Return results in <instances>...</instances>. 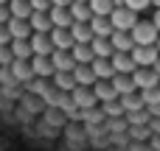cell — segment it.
I'll return each instance as SVG.
<instances>
[{
  "mask_svg": "<svg viewBox=\"0 0 160 151\" xmlns=\"http://www.w3.org/2000/svg\"><path fill=\"white\" fill-rule=\"evenodd\" d=\"M132 34V39H135V45H158V39H160V31L155 28V22L152 20H138V25L129 31Z\"/></svg>",
  "mask_w": 160,
  "mask_h": 151,
  "instance_id": "obj_1",
  "label": "cell"
},
{
  "mask_svg": "<svg viewBox=\"0 0 160 151\" xmlns=\"http://www.w3.org/2000/svg\"><path fill=\"white\" fill-rule=\"evenodd\" d=\"M70 101H73L76 112H93V109H98V98L93 95L90 87H76L70 92Z\"/></svg>",
  "mask_w": 160,
  "mask_h": 151,
  "instance_id": "obj_2",
  "label": "cell"
},
{
  "mask_svg": "<svg viewBox=\"0 0 160 151\" xmlns=\"http://www.w3.org/2000/svg\"><path fill=\"white\" fill-rule=\"evenodd\" d=\"M110 22H112L115 31H132V28L138 25V14L129 11L127 6H121V8H115V11L110 14Z\"/></svg>",
  "mask_w": 160,
  "mask_h": 151,
  "instance_id": "obj_3",
  "label": "cell"
},
{
  "mask_svg": "<svg viewBox=\"0 0 160 151\" xmlns=\"http://www.w3.org/2000/svg\"><path fill=\"white\" fill-rule=\"evenodd\" d=\"M129 56L135 59V64H138V67H155V62L160 59V53H158V48H155V45H146V48H143V45H135Z\"/></svg>",
  "mask_w": 160,
  "mask_h": 151,
  "instance_id": "obj_4",
  "label": "cell"
},
{
  "mask_svg": "<svg viewBox=\"0 0 160 151\" xmlns=\"http://www.w3.org/2000/svg\"><path fill=\"white\" fill-rule=\"evenodd\" d=\"M132 81H135V87L143 92V90H155L160 87V76L152 70V67H138L135 73H132Z\"/></svg>",
  "mask_w": 160,
  "mask_h": 151,
  "instance_id": "obj_5",
  "label": "cell"
},
{
  "mask_svg": "<svg viewBox=\"0 0 160 151\" xmlns=\"http://www.w3.org/2000/svg\"><path fill=\"white\" fill-rule=\"evenodd\" d=\"M31 73L34 78H42V81H51L53 78V64H51V56H31Z\"/></svg>",
  "mask_w": 160,
  "mask_h": 151,
  "instance_id": "obj_6",
  "label": "cell"
},
{
  "mask_svg": "<svg viewBox=\"0 0 160 151\" xmlns=\"http://www.w3.org/2000/svg\"><path fill=\"white\" fill-rule=\"evenodd\" d=\"M51 64H53V73H73V67H76L70 50H53L51 53Z\"/></svg>",
  "mask_w": 160,
  "mask_h": 151,
  "instance_id": "obj_7",
  "label": "cell"
},
{
  "mask_svg": "<svg viewBox=\"0 0 160 151\" xmlns=\"http://www.w3.org/2000/svg\"><path fill=\"white\" fill-rule=\"evenodd\" d=\"M112 70L118 73V76H132L135 70H138V64H135V59L129 56V53H112Z\"/></svg>",
  "mask_w": 160,
  "mask_h": 151,
  "instance_id": "obj_8",
  "label": "cell"
},
{
  "mask_svg": "<svg viewBox=\"0 0 160 151\" xmlns=\"http://www.w3.org/2000/svg\"><path fill=\"white\" fill-rule=\"evenodd\" d=\"M51 45H53V50H70L76 45L70 36V28H51Z\"/></svg>",
  "mask_w": 160,
  "mask_h": 151,
  "instance_id": "obj_9",
  "label": "cell"
},
{
  "mask_svg": "<svg viewBox=\"0 0 160 151\" xmlns=\"http://www.w3.org/2000/svg\"><path fill=\"white\" fill-rule=\"evenodd\" d=\"M8 70H11V76L17 78L20 90H22L25 84H31V81H34V73H31V64H28V62H20V59H14Z\"/></svg>",
  "mask_w": 160,
  "mask_h": 151,
  "instance_id": "obj_10",
  "label": "cell"
},
{
  "mask_svg": "<svg viewBox=\"0 0 160 151\" xmlns=\"http://www.w3.org/2000/svg\"><path fill=\"white\" fill-rule=\"evenodd\" d=\"M110 42H112V50L115 53H132V48H135V39H132L129 31H115L110 36Z\"/></svg>",
  "mask_w": 160,
  "mask_h": 151,
  "instance_id": "obj_11",
  "label": "cell"
},
{
  "mask_svg": "<svg viewBox=\"0 0 160 151\" xmlns=\"http://www.w3.org/2000/svg\"><path fill=\"white\" fill-rule=\"evenodd\" d=\"M31 50L34 56H51L53 53V45H51V34H31Z\"/></svg>",
  "mask_w": 160,
  "mask_h": 151,
  "instance_id": "obj_12",
  "label": "cell"
},
{
  "mask_svg": "<svg viewBox=\"0 0 160 151\" xmlns=\"http://www.w3.org/2000/svg\"><path fill=\"white\" fill-rule=\"evenodd\" d=\"M73 78H76V87H90V90H93L96 81H98V78L93 76V67H90V64H76V67H73Z\"/></svg>",
  "mask_w": 160,
  "mask_h": 151,
  "instance_id": "obj_13",
  "label": "cell"
},
{
  "mask_svg": "<svg viewBox=\"0 0 160 151\" xmlns=\"http://www.w3.org/2000/svg\"><path fill=\"white\" fill-rule=\"evenodd\" d=\"M93 95L98 98V104H112V101H118V92H115L112 81H96Z\"/></svg>",
  "mask_w": 160,
  "mask_h": 151,
  "instance_id": "obj_14",
  "label": "cell"
},
{
  "mask_svg": "<svg viewBox=\"0 0 160 151\" xmlns=\"http://www.w3.org/2000/svg\"><path fill=\"white\" fill-rule=\"evenodd\" d=\"M28 25H31V31L34 34H51V14L48 11H34L31 14V20H28Z\"/></svg>",
  "mask_w": 160,
  "mask_h": 151,
  "instance_id": "obj_15",
  "label": "cell"
},
{
  "mask_svg": "<svg viewBox=\"0 0 160 151\" xmlns=\"http://www.w3.org/2000/svg\"><path fill=\"white\" fill-rule=\"evenodd\" d=\"M90 28H93V36H98V39H110V36L115 34L110 17H93V20H90Z\"/></svg>",
  "mask_w": 160,
  "mask_h": 151,
  "instance_id": "obj_16",
  "label": "cell"
},
{
  "mask_svg": "<svg viewBox=\"0 0 160 151\" xmlns=\"http://www.w3.org/2000/svg\"><path fill=\"white\" fill-rule=\"evenodd\" d=\"M70 36H73L76 45H90V42H93V28H90V22H73V25H70Z\"/></svg>",
  "mask_w": 160,
  "mask_h": 151,
  "instance_id": "obj_17",
  "label": "cell"
},
{
  "mask_svg": "<svg viewBox=\"0 0 160 151\" xmlns=\"http://www.w3.org/2000/svg\"><path fill=\"white\" fill-rule=\"evenodd\" d=\"M93 76L98 78V81H112V76H115V70H112V62L110 59H93Z\"/></svg>",
  "mask_w": 160,
  "mask_h": 151,
  "instance_id": "obj_18",
  "label": "cell"
},
{
  "mask_svg": "<svg viewBox=\"0 0 160 151\" xmlns=\"http://www.w3.org/2000/svg\"><path fill=\"white\" fill-rule=\"evenodd\" d=\"M48 14H51V25H53V28H70V25H73L70 6H65V8H51Z\"/></svg>",
  "mask_w": 160,
  "mask_h": 151,
  "instance_id": "obj_19",
  "label": "cell"
},
{
  "mask_svg": "<svg viewBox=\"0 0 160 151\" xmlns=\"http://www.w3.org/2000/svg\"><path fill=\"white\" fill-rule=\"evenodd\" d=\"M6 25H8L11 39H31V34H34V31H31V25H28L25 20H14V17H11Z\"/></svg>",
  "mask_w": 160,
  "mask_h": 151,
  "instance_id": "obj_20",
  "label": "cell"
},
{
  "mask_svg": "<svg viewBox=\"0 0 160 151\" xmlns=\"http://www.w3.org/2000/svg\"><path fill=\"white\" fill-rule=\"evenodd\" d=\"M11 56L14 59H20V62H31V56H34V50H31V42L28 39H11Z\"/></svg>",
  "mask_w": 160,
  "mask_h": 151,
  "instance_id": "obj_21",
  "label": "cell"
},
{
  "mask_svg": "<svg viewBox=\"0 0 160 151\" xmlns=\"http://www.w3.org/2000/svg\"><path fill=\"white\" fill-rule=\"evenodd\" d=\"M112 87H115V92H118V98H124V95H132V92H138V87H135V81H132V76H112Z\"/></svg>",
  "mask_w": 160,
  "mask_h": 151,
  "instance_id": "obj_22",
  "label": "cell"
},
{
  "mask_svg": "<svg viewBox=\"0 0 160 151\" xmlns=\"http://www.w3.org/2000/svg\"><path fill=\"white\" fill-rule=\"evenodd\" d=\"M8 11H11V17L14 20H31V14H34V8H31V3L28 0H8Z\"/></svg>",
  "mask_w": 160,
  "mask_h": 151,
  "instance_id": "obj_23",
  "label": "cell"
},
{
  "mask_svg": "<svg viewBox=\"0 0 160 151\" xmlns=\"http://www.w3.org/2000/svg\"><path fill=\"white\" fill-rule=\"evenodd\" d=\"M51 84H53V90H59V92H73V90H76L73 73H53Z\"/></svg>",
  "mask_w": 160,
  "mask_h": 151,
  "instance_id": "obj_24",
  "label": "cell"
},
{
  "mask_svg": "<svg viewBox=\"0 0 160 151\" xmlns=\"http://www.w3.org/2000/svg\"><path fill=\"white\" fill-rule=\"evenodd\" d=\"M90 48H93V56L96 59H112V42L110 39H98V36H93V42H90Z\"/></svg>",
  "mask_w": 160,
  "mask_h": 151,
  "instance_id": "obj_25",
  "label": "cell"
},
{
  "mask_svg": "<svg viewBox=\"0 0 160 151\" xmlns=\"http://www.w3.org/2000/svg\"><path fill=\"white\" fill-rule=\"evenodd\" d=\"M121 101V109H124V115H132V112H143L146 106H143V98L138 95V92H132V95H124V98H118Z\"/></svg>",
  "mask_w": 160,
  "mask_h": 151,
  "instance_id": "obj_26",
  "label": "cell"
},
{
  "mask_svg": "<svg viewBox=\"0 0 160 151\" xmlns=\"http://www.w3.org/2000/svg\"><path fill=\"white\" fill-rule=\"evenodd\" d=\"M70 56H73L76 64H93V59H96L90 45H73V48H70Z\"/></svg>",
  "mask_w": 160,
  "mask_h": 151,
  "instance_id": "obj_27",
  "label": "cell"
},
{
  "mask_svg": "<svg viewBox=\"0 0 160 151\" xmlns=\"http://www.w3.org/2000/svg\"><path fill=\"white\" fill-rule=\"evenodd\" d=\"M93 17H110L115 11V0H87Z\"/></svg>",
  "mask_w": 160,
  "mask_h": 151,
  "instance_id": "obj_28",
  "label": "cell"
},
{
  "mask_svg": "<svg viewBox=\"0 0 160 151\" xmlns=\"http://www.w3.org/2000/svg\"><path fill=\"white\" fill-rule=\"evenodd\" d=\"M70 17H73V22H90L93 11L87 3H70Z\"/></svg>",
  "mask_w": 160,
  "mask_h": 151,
  "instance_id": "obj_29",
  "label": "cell"
},
{
  "mask_svg": "<svg viewBox=\"0 0 160 151\" xmlns=\"http://www.w3.org/2000/svg\"><path fill=\"white\" fill-rule=\"evenodd\" d=\"M141 98H143V106H146V109H149V106H160V87H155V90H143Z\"/></svg>",
  "mask_w": 160,
  "mask_h": 151,
  "instance_id": "obj_30",
  "label": "cell"
},
{
  "mask_svg": "<svg viewBox=\"0 0 160 151\" xmlns=\"http://www.w3.org/2000/svg\"><path fill=\"white\" fill-rule=\"evenodd\" d=\"M124 6H127L129 11H135V14H141V11L152 8V0H124Z\"/></svg>",
  "mask_w": 160,
  "mask_h": 151,
  "instance_id": "obj_31",
  "label": "cell"
},
{
  "mask_svg": "<svg viewBox=\"0 0 160 151\" xmlns=\"http://www.w3.org/2000/svg\"><path fill=\"white\" fill-rule=\"evenodd\" d=\"M34 11H51V0H28Z\"/></svg>",
  "mask_w": 160,
  "mask_h": 151,
  "instance_id": "obj_32",
  "label": "cell"
},
{
  "mask_svg": "<svg viewBox=\"0 0 160 151\" xmlns=\"http://www.w3.org/2000/svg\"><path fill=\"white\" fill-rule=\"evenodd\" d=\"M0 45H11V34H8V25L0 22Z\"/></svg>",
  "mask_w": 160,
  "mask_h": 151,
  "instance_id": "obj_33",
  "label": "cell"
},
{
  "mask_svg": "<svg viewBox=\"0 0 160 151\" xmlns=\"http://www.w3.org/2000/svg\"><path fill=\"white\" fill-rule=\"evenodd\" d=\"M8 20H11V11H8V3H0V22L6 25Z\"/></svg>",
  "mask_w": 160,
  "mask_h": 151,
  "instance_id": "obj_34",
  "label": "cell"
},
{
  "mask_svg": "<svg viewBox=\"0 0 160 151\" xmlns=\"http://www.w3.org/2000/svg\"><path fill=\"white\" fill-rule=\"evenodd\" d=\"M70 6V0H51V8H65Z\"/></svg>",
  "mask_w": 160,
  "mask_h": 151,
  "instance_id": "obj_35",
  "label": "cell"
},
{
  "mask_svg": "<svg viewBox=\"0 0 160 151\" xmlns=\"http://www.w3.org/2000/svg\"><path fill=\"white\" fill-rule=\"evenodd\" d=\"M152 22H155V28L160 31V11H155V17H152Z\"/></svg>",
  "mask_w": 160,
  "mask_h": 151,
  "instance_id": "obj_36",
  "label": "cell"
},
{
  "mask_svg": "<svg viewBox=\"0 0 160 151\" xmlns=\"http://www.w3.org/2000/svg\"><path fill=\"white\" fill-rule=\"evenodd\" d=\"M152 8H155V11H160V0H152Z\"/></svg>",
  "mask_w": 160,
  "mask_h": 151,
  "instance_id": "obj_37",
  "label": "cell"
},
{
  "mask_svg": "<svg viewBox=\"0 0 160 151\" xmlns=\"http://www.w3.org/2000/svg\"><path fill=\"white\" fill-rule=\"evenodd\" d=\"M152 70H155V73H158V76H160V59H158V62H155V67H152Z\"/></svg>",
  "mask_w": 160,
  "mask_h": 151,
  "instance_id": "obj_38",
  "label": "cell"
},
{
  "mask_svg": "<svg viewBox=\"0 0 160 151\" xmlns=\"http://www.w3.org/2000/svg\"><path fill=\"white\" fill-rule=\"evenodd\" d=\"M70 3H87V0H70Z\"/></svg>",
  "mask_w": 160,
  "mask_h": 151,
  "instance_id": "obj_39",
  "label": "cell"
},
{
  "mask_svg": "<svg viewBox=\"0 0 160 151\" xmlns=\"http://www.w3.org/2000/svg\"><path fill=\"white\" fill-rule=\"evenodd\" d=\"M155 48H158V53H160V39H158V45H155Z\"/></svg>",
  "mask_w": 160,
  "mask_h": 151,
  "instance_id": "obj_40",
  "label": "cell"
},
{
  "mask_svg": "<svg viewBox=\"0 0 160 151\" xmlns=\"http://www.w3.org/2000/svg\"><path fill=\"white\" fill-rule=\"evenodd\" d=\"M0 3H8V0H0Z\"/></svg>",
  "mask_w": 160,
  "mask_h": 151,
  "instance_id": "obj_41",
  "label": "cell"
}]
</instances>
